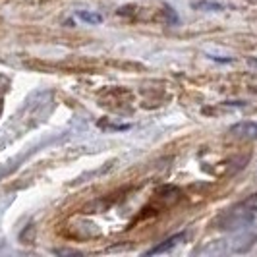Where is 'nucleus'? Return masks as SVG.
Masks as SVG:
<instances>
[{
	"label": "nucleus",
	"mask_w": 257,
	"mask_h": 257,
	"mask_svg": "<svg viewBox=\"0 0 257 257\" xmlns=\"http://www.w3.org/2000/svg\"><path fill=\"white\" fill-rule=\"evenodd\" d=\"M167 16H170V22H172V24H174V22H178V18H176V14H174V10H172L170 6H168V8H167Z\"/></svg>",
	"instance_id": "obj_6"
},
{
	"label": "nucleus",
	"mask_w": 257,
	"mask_h": 257,
	"mask_svg": "<svg viewBox=\"0 0 257 257\" xmlns=\"http://www.w3.org/2000/svg\"><path fill=\"white\" fill-rule=\"evenodd\" d=\"M76 18L81 20L83 24H87V26H99V24H103V16L97 12H91V10H79V12H76Z\"/></svg>",
	"instance_id": "obj_5"
},
{
	"label": "nucleus",
	"mask_w": 257,
	"mask_h": 257,
	"mask_svg": "<svg viewBox=\"0 0 257 257\" xmlns=\"http://www.w3.org/2000/svg\"><path fill=\"white\" fill-rule=\"evenodd\" d=\"M188 238V234L186 232H180V234H174V236H170V238H167L165 242H161L159 245H155V247H151L149 251H145V255H159V253H167V251H170V249H174L176 245L180 244L182 240H186Z\"/></svg>",
	"instance_id": "obj_3"
},
{
	"label": "nucleus",
	"mask_w": 257,
	"mask_h": 257,
	"mask_svg": "<svg viewBox=\"0 0 257 257\" xmlns=\"http://www.w3.org/2000/svg\"><path fill=\"white\" fill-rule=\"evenodd\" d=\"M249 64H251V66H257V58H249Z\"/></svg>",
	"instance_id": "obj_7"
},
{
	"label": "nucleus",
	"mask_w": 257,
	"mask_h": 257,
	"mask_svg": "<svg viewBox=\"0 0 257 257\" xmlns=\"http://www.w3.org/2000/svg\"><path fill=\"white\" fill-rule=\"evenodd\" d=\"M249 220H251V217H249L245 211H230V213H226V215L219 220V224H220V228L230 230V228L245 226Z\"/></svg>",
	"instance_id": "obj_2"
},
{
	"label": "nucleus",
	"mask_w": 257,
	"mask_h": 257,
	"mask_svg": "<svg viewBox=\"0 0 257 257\" xmlns=\"http://www.w3.org/2000/svg\"><path fill=\"white\" fill-rule=\"evenodd\" d=\"M230 136L238 138V140H245V142H253L257 140V122L251 120H244V122H236L230 126Z\"/></svg>",
	"instance_id": "obj_1"
},
{
	"label": "nucleus",
	"mask_w": 257,
	"mask_h": 257,
	"mask_svg": "<svg viewBox=\"0 0 257 257\" xmlns=\"http://www.w3.org/2000/svg\"><path fill=\"white\" fill-rule=\"evenodd\" d=\"M192 8L199 10V12H224L226 10V6L217 0H197L192 4Z\"/></svg>",
	"instance_id": "obj_4"
}]
</instances>
